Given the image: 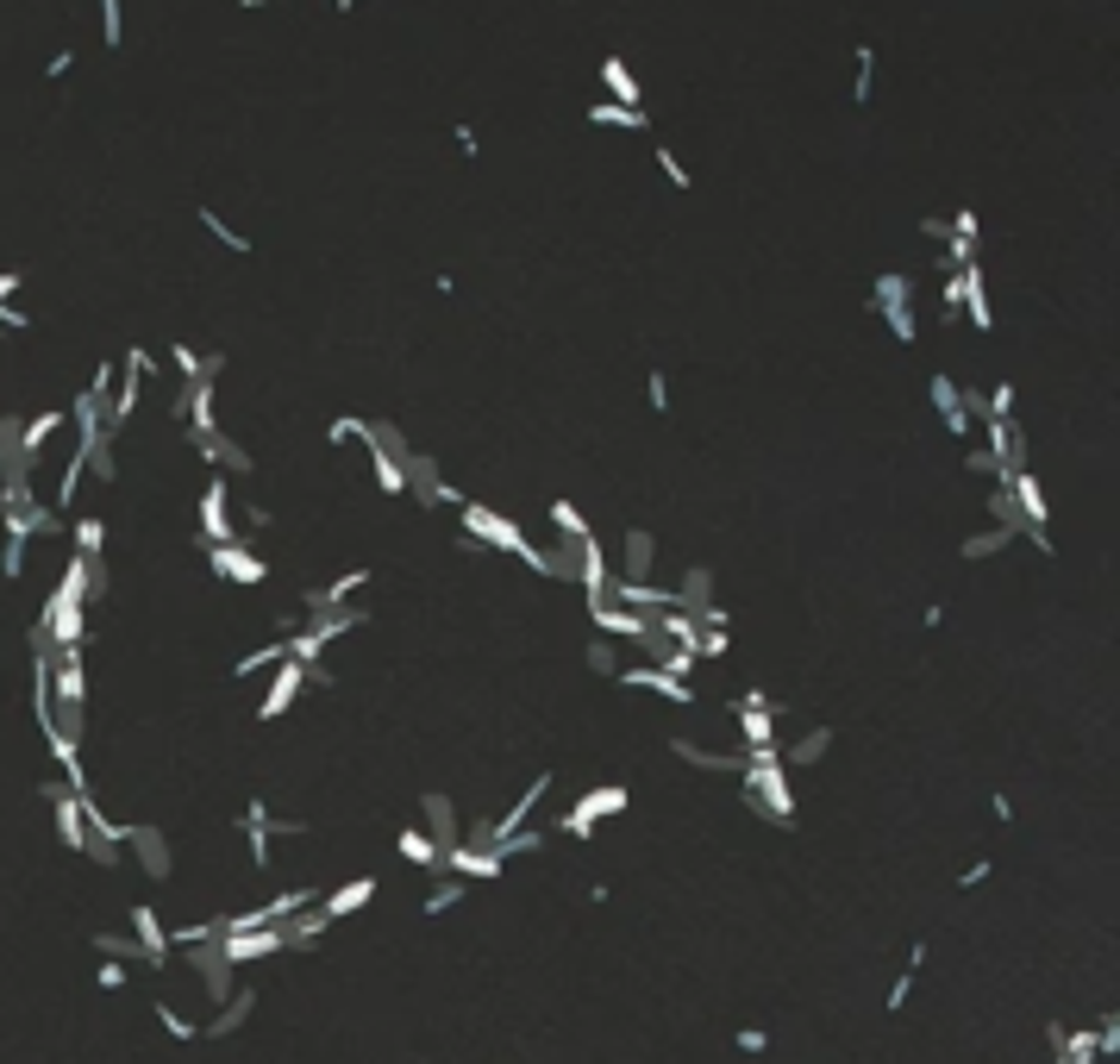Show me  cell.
I'll return each mask as SVG.
<instances>
[{
	"label": "cell",
	"mask_w": 1120,
	"mask_h": 1064,
	"mask_svg": "<svg viewBox=\"0 0 1120 1064\" xmlns=\"http://www.w3.org/2000/svg\"><path fill=\"white\" fill-rule=\"evenodd\" d=\"M457 514H464V539H482V552L495 545V552H507V558H520L532 577H564V570H557V558H551V552H539V545H532V539H526V532L507 520V514H495V507H482V502H464Z\"/></svg>",
	"instance_id": "obj_1"
},
{
	"label": "cell",
	"mask_w": 1120,
	"mask_h": 1064,
	"mask_svg": "<svg viewBox=\"0 0 1120 1064\" xmlns=\"http://www.w3.org/2000/svg\"><path fill=\"white\" fill-rule=\"evenodd\" d=\"M739 783H746V795L758 802V814H764V820H776V827H796V789H789V777H783L776 745H764V752H746Z\"/></svg>",
	"instance_id": "obj_2"
},
{
	"label": "cell",
	"mask_w": 1120,
	"mask_h": 1064,
	"mask_svg": "<svg viewBox=\"0 0 1120 1064\" xmlns=\"http://www.w3.org/2000/svg\"><path fill=\"white\" fill-rule=\"evenodd\" d=\"M871 307L889 320V332H896L901 345H914L921 338V326H914V307H908V276H883L871 288Z\"/></svg>",
	"instance_id": "obj_3"
},
{
	"label": "cell",
	"mask_w": 1120,
	"mask_h": 1064,
	"mask_svg": "<svg viewBox=\"0 0 1120 1064\" xmlns=\"http://www.w3.org/2000/svg\"><path fill=\"white\" fill-rule=\"evenodd\" d=\"M200 539L207 545H232L238 539V520H232V482L213 477L207 482V495H200Z\"/></svg>",
	"instance_id": "obj_4"
},
{
	"label": "cell",
	"mask_w": 1120,
	"mask_h": 1064,
	"mask_svg": "<svg viewBox=\"0 0 1120 1064\" xmlns=\"http://www.w3.org/2000/svg\"><path fill=\"white\" fill-rule=\"evenodd\" d=\"M207 570H213L220 583H263V577H270L263 558H250L245 539H232V545H207Z\"/></svg>",
	"instance_id": "obj_5"
},
{
	"label": "cell",
	"mask_w": 1120,
	"mask_h": 1064,
	"mask_svg": "<svg viewBox=\"0 0 1120 1064\" xmlns=\"http://www.w3.org/2000/svg\"><path fill=\"white\" fill-rule=\"evenodd\" d=\"M439 870H451L457 883H489V877H501L507 864H501L495 845H451L445 858H439Z\"/></svg>",
	"instance_id": "obj_6"
},
{
	"label": "cell",
	"mask_w": 1120,
	"mask_h": 1064,
	"mask_svg": "<svg viewBox=\"0 0 1120 1064\" xmlns=\"http://www.w3.org/2000/svg\"><path fill=\"white\" fill-rule=\"evenodd\" d=\"M589 620H595L601 633H614V639H632V645H645V652H657V645H664V639L651 633V620H645V614L614 608V602H595V608H589Z\"/></svg>",
	"instance_id": "obj_7"
},
{
	"label": "cell",
	"mask_w": 1120,
	"mask_h": 1064,
	"mask_svg": "<svg viewBox=\"0 0 1120 1064\" xmlns=\"http://www.w3.org/2000/svg\"><path fill=\"white\" fill-rule=\"evenodd\" d=\"M620 683H626V689H651V695H664L670 708H696V689H689V683H676V677H664L657 664H626V670H620Z\"/></svg>",
	"instance_id": "obj_8"
},
{
	"label": "cell",
	"mask_w": 1120,
	"mask_h": 1064,
	"mask_svg": "<svg viewBox=\"0 0 1120 1064\" xmlns=\"http://www.w3.org/2000/svg\"><path fill=\"white\" fill-rule=\"evenodd\" d=\"M300 683H307V670H300V664H275L270 689H263V702H257V720H282V714L295 708Z\"/></svg>",
	"instance_id": "obj_9"
},
{
	"label": "cell",
	"mask_w": 1120,
	"mask_h": 1064,
	"mask_svg": "<svg viewBox=\"0 0 1120 1064\" xmlns=\"http://www.w3.org/2000/svg\"><path fill=\"white\" fill-rule=\"evenodd\" d=\"M132 939H138V952H145L150 970H163V964H170V933H163L157 908H132Z\"/></svg>",
	"instance_id": "obj_10"
},
{
	"label": "cell",
	"mask_w": 1120,
	"mask_h": 1064,
	"mask_svg": "<svg viewBox=\"0 0 1120 1064\" xmlns=\"http://www.w3.org/2000/svg\"><path fill=\"white\" fill-rule=\"evenodd\" d=\"M370 895H376V877H357V883H345V889H325V895H320V908H313V914H320L325 927H332V920H345V914H357L364 902H370Z\"/></svg>",
	"instance_id": "obj_11"
},
{
	"label": "cell",
	"mask_w": 1120,
	"mask_h": 1064,
	"mask_svg": "<svg viewBox=\"0 0 1120 1064\" xmlns=\"http://www.w3.org/2000/svg\"><path fill=\"white\" fill-rule=\"evenodd\" d=\"M125 845L138 852V870H145V877H170V845H163V833H150V827H125Z\"/></svg>",
	"instance_id": "obj_12"
},
{
	"label": "cell",
	"mask_w": 1120,
	"mask_h": 1064,
	"mask_svg": "<svg viewBox=\"0 0 1120 1064\" xmlns=\"http://www.w3.org/2000/svg\"><path fill=\"white\" fill-rule=\"evenodd\" d=\"M195 451L213 463V470H232V477H250V451L238 445V438H225V432H213V438H195Z\"/></svg>",
	"instance_id": "obj_13"
},
{
	"label": "cell",
	"mask_w": 1120,
	"mask_h": 1064,
	"mask_svg": "<svg viewBox=\"0 0 1120 1064\" xmlns=\"http://www.w3.org/2000/svg\"><path fill=\"white\" fill-rule=\"evenodd\" d=\"M670 752H676L682 764H696V770H721V777H739V770H746V758L714 752V745H696V739H670Z\"/></svg>",
	"instance_id": "obj_14"
},
{
	"label": "cell",
	"mask_w": 1120,
	"mask_h": 1064,
	"mask_svg": "<svg viewBox=\"0 0 1120 1064\" xmlns=\"http://www.w3.org/2000/svg\"><path fill=\"white\" fill-rule=\"evenodd\" d=\"M933 407H939V420H946V432H958V438H971V413H964V395H958V382L951 376H933Z\"/></svg>",
	"instance_id": "obj_15"
},
{
	"label": "cell",
	"mask_w": 1120,
	"mask_h": 1064,
	"mask_svg": "<svg viewBox=\"0 0 1120 1064\" xmlns=\"http://www.w3.org/2000/svg\"><path fill=\"white\" fill-rule=\"evenodd\" d=\"M370 583V570H345L339 583H325V589H307V614H332V608H345L357 589Z\"/></svg>",
	"instance_id": "obj_16"
},
{
	"label": "cell",
	"mask_w": 1120,
	"mask_h": 1064,
	"mask_svg": "<svg viewBox=\"0 0 1120 1064\" xmlns=\"http://www.w3.org/2000/svg\"><path fill=\"white\" fill-rule=\"evenodd\" d=\"M620 552H626V558H620V564H626V583H651V564H657L651 552H657V539H651L645 527H632Z\"/></svg>",
	"instance_id": "obj_17"
},
{
	"label": "cell",
	"mask_w": 1120,
	"mask_h": 1064,
	"mask_svg": "<svg viewBox=\"0 0 1120 1064\" xmlns=\"http://www.w3.org/2000/svg\"><path fill=\"white\" fill-rule=\"evenodd\" d=\"M70 545L82 564H100V545H107V527H100L95 514H75L70 520Z\"/></svg>",
	"instance_id": "obj_18"
},
{
	"label": "cell",
	"mask_w": 1120,
	"mask_h": 1064,
	"mask_svg": "<svg viewBox=\"0 0 1120 1064\" xmlns=\"http://www.w3.org/2000/svg\"><path fill=\"white\" fill-rule=\"evenodd\" d=\"M250 1009H257V989H238V995H225V1009L213 1014V1020H207V1034H213V1039H225L232 1027H245V1020H250Z\"/></svg>",
	"instance_id": "obj_19"
},
{
	"label": "cell",
	"mask_w": 1120,
	"mask_h": 1064,
	"mask_svg": "<svg viewBox=\"0 0 1120 1064\" xmlns=\"http://www.w3.org/2000/svg\"><path fill=\"white\" fill-rule=\"evenodd\" d=\"M601 82H607L614 107H645V95H639V82H632V70H626L620 57H607V63H601Z\"/></svg>",
	"instance_id": "obj_20"
},
{
	"label": "cell",
	"mask_w": 1120,
	"mask_h": 1064,
	"mask_svg": "<svg viewBox=\"0 0 1120 1064\" xmlns=\"http://www.w3.org/2000/svg\"><path fill=\"white\" fill-rule=\"evenodd\" d=\"M275 664H288V645H282V639L257 645V652H245V658L232 664V683H245V677H263V670H275Z\"/></svg>",
	"instance_id": "obj_21"
},
{
	"label": "cell",
	"mask_w": 1120,
	"mask_h": 1064,
	"mask_svg": "<svg viewBox=\"0 0 1120 1064\" xmlns=\"http://www.w3.org/2000/svg\"><path fill=\"white\" fill-rule=\"evenodd\" d=\"M395 852L407 864H414V870H432V877H439V858H445V852H439V845H432V839L420 833V827H407V833L395 839Z\"/></svg>",
	"instance_id": "obj_22"
},
{
	"label": "cell",
	"mask_w": 1120,
	"mask_h": 1064,
	"mask_svg": "<svg viewBox=\"0 0 1120 1064\" xmlns=\"http://www.w3.org/2000/svg\"><path fill=\"white\" fill-rule=\"evenodd\" d=\"M632 795H626L620 783H607V789H589V795H576V814L582 820H607V814H620Z\"/></svg>",
	"instance_id": "obj_23"
},
{
	"label": "cell",
	"mask_w": 1120,
	"mask_h": 1064,
	"mask_svg": "<svg viewBox=\"0 0 1120 1064\" xmlns=\"http://www.w3.org/2000/svg\"><path fill=\"white\" fill-rule=\"evenodd\" d=\"M589 120H595V126H620V132H651L645 107H614V101H595V107H589Z\"/></svg>",
	"instance_id": "obj_24"
},
{
	"label": "cell",
	"mask_w": 1120,
	"mask_h": 1064,
	"mask_svg": "<svg viewBox=\"0 0 1120 1064\" xmlns=\"http://www.w3.org/2000/svg\"><path fill=\"white\" fill-rule=\"evenodd\" d=\"M821 752H833V727H814V733H801L789 752H776L783 764H821Z\"/></svg>",
	"instance_id": "obj_25"
},
{
	"label": "cell",
	"mask_w": 1120,
	"mask_h": 1064,
	"mask_svg": "<svg viewBox=\"0 0 1120 1064\" xmlns=\"http://www.w3.org/2000/svg\"><path fill=\"white\" fill-rule=\"evenodd\" d=\"M370 426H376V420H357V413H339V420L325 426V445H332V451H339V445H364V451H370Z\"/></svg>",
	"instance_id": "obj_26"
},
{
	"label": "cell",
	"mask_w": 1120,
	"mask_h": 1064,
	"mask_svg": "<svg viewBox=\"0 0 1120 1064\" xmlns=\"http://www.w3.org/2000/svg\"><path fill=\"white\" fill-rule=\"evenodd\" d=\"M1014 539H1021V532H1008V527H989V532H971V539H964V558L971 564H983V558H996L1001 545H1014Z\"/></svg>",
	"instance_id": "obj_27"
},
{
	"label": "cell",
	"mask_w": 1120,
	"mask_h": 1064,
	"mask_svg": "<svg viewBox=\"0 0 1120 1064\" xmlns=\"http://www.w3.org/2000/svg\"><path fill=\"white\" fill-rule=\"evenodd\" d=\"M551 527L564 532L570 545H576V539H589V532H595V527H589V514H582V507H576V502H551Z\"/></svg>",
	"instance_id": "obj_28"
},
{
	"label": "cell",
	"mask_w": 1120,
	"mask_h": 1064,
	"mask_svg": "<svg viewBox=\"0 0 1120 1064\" xmlns=\"http://www.w3.org/2000/svg\"><path fill=\"white\" fill-rule=\"evenodd\" d=\"M370 477H376V488L382 495H407V477H401V457H382L370 445Z\"/></svg>",
	"instance_id": "obj_29"
},
{
	"label": "cell",
	"mask_w": 1120,
	"mask_h": 1064,
	"mask_svg": "<svg viewBox=\"0 0 1120 1064\" xmlns=\"http://www.w3.org/2000/svg\"><path fill=\"white\" fill-rule=\"evenodd\" d=\"M200 226L213 232V238H220L225 251H238V257H250V251H257V245H250L245 232H232V226H225V220H220V213H213V207H200Z\"/></svg>",
	"instance_id": "obj_30"
},
{
	"label": "cell",
	"mask_w": 1120,
	"mask_h": 1064,
	"mask_svg": "<svg viewBox=\"0 0 1120 1064\" xmlns=\"http://www.w3.org/2000/svg\"><path fill=\"white\" fill-rule=\"evenodd\" d=\"M157 1027H163V1034H170V1039H182V1046H188V1039L200 1034L195 1020H188V1014H175L170 1002H157Z\"/></svg>",
	"instance_id": "obj_31"
},
{
	"label": "cell",
	"mask_w": 1120,
	"mask_h": 1064,
	"mask_svg": "<svg viewBox=\"0 0 1120 1064\" xmlns=\"http://www.w3.org/2000/svg\"><path fill=\"white\" fill-rule=\"evenodd\" d=\"M464 889H470V883H457V877H451V883H439L432 895H426L420 908H426V914H451L457 902H464Z\"/></svg>",
	"instance_id": "obj_32"
},
{
	"label": "cell",
	"mask_w": 1120,
	"mask_h": 1064,
	"mask_svg": "<svg viewBox=\"0 0 1120 1064\" xmlns=\"http://www.w3.org/2000/svg\"><path fill=\"white\" fill-rule=\"evenodd\" d=\"M871 88H876V51L864 45V51H858V76H851V95H858V101H871Z\"/></svg>",
	"instance_id": "obj_33"
},
{
	"label": "cell",
	"mask_w": 1120,
	"mask_h": 1064,
	"mask_svg": "<svg viewBox=\"0 0 1120 1064\" xmlns=\"http://www.w3.org/2000/svg\"><path fill=\"white\" fill-rule=\"evenodd\" d=\"M100 38H107V45H120V38H125V13H120V0H100Z\"/></svg>",
	"instance_id": "obj_34"
},
{
	"label": "cell",
	"mask_w": 1120,
	"mask_h": 1064,
	"mask_svg": "<svg viewBox=\"0 0 1120 1064\" xmlns=\"http://www.w3.org/2000/svg\"><path fill=\"white\" fill-rule=\"evenodd\" d=\"M589 670H601V677H620V652H614L607 639H595V645H589Z\"/></svg>",
	"instance_id": "obj_35"
},
{
	"label": "cell",
	"mask_w": 1120,
	"mask_h": 1064,
	"mask_svg": "<svg viewBox=\"0 0 1120 1064\" xmlns=\"http://www.w3.org/2000/svg\"><path fill=\"white\" fill-rule=\"evenodd\" d=\"M645 401H651V413H670V376H664V370L645 376Z\"/></svg>",
	"instance_id": "obj_36"
},
{
	"label": "cell",
	"mask_w": 1120,
	"mask_h": 1064,
	"mask_svg": "<svg viewBox=\"0 0 1120 1064\" xmlns=\"http://www.w3.org/2000/svg\"><path fill=\"white\" fill-rule=\"evenodd\" d=\"M657 170L670 176V188H689V163H682V157H676L670 145H657Z\"/></svg>",
	"instance_id": "obj_37"
},
{
	"label": "cell",
	"mask_w": 1120,
	"mask_h": 1064,
	"mask_svg": "<svg viewBox=\"0 0 1120 1064\" xmlns=\"http://www.w3.org/2000/svg\"><path fill=\"white\" fill-rule=\"evenodd\" d=\"M95 945H100V952H113V958H145V952H138V939H125V933H100Z\"/></svg>",
	"instance_id": "obj_38"
},
{
	"label": "cell",
	"mask_w": 1120,
	"mask_h": 1064,
	"mask_svg": "<svg viewBox=\"0 0 1120 1064\" xmlns=\"http://www.w3.org/2000/svg\"><path fill=\"white\" fill-rule=\"evenodd\" d=\"M964 470H971V477H1001V463L983 451V445H971V451H964Z\"/></svg>",
	"instance_id": "obj_39"
},
{
	"label": "cell",
	"mask_w": 1120,
	"mask_h": 1064,
	"mask_svg": "<svg viewBox=\"0 0 1120 1064\" xmlns=\"http://www.w3.org/2000/svg\"><path fill=\"white\" fill-rule=\"evenodd\" d=\"M95 983H100V989H125V983H132V970H125L120 958H107V964L95 970Z\"/></svg>",
	"instance_id": "obj_40"
},
{
	"label": "cell",
	"mask_w": 1120,
	"mask_h": 1064,
	"mask_svg": "<svg viewBox=\"0 0 1120 1064\" xmlns=\"http://www.w3.org/2000/svg\"><path fill=\"white\" fill-rule=\"evenodd\" d=\"M733 1046L758 1059V1052H771V1034H764V1027H739V1039H733Z\"/></svg>",
	"instance_id": "obj_41"
},
{
	"label": "cell",
	"mask_w": 1120,
	"mask_h": 1064,
	"mask_svg": "<svg viewBox=\"0 0 1120 1064\" xmlns=\"http://www.w3.org/2000/svg\"><path fill=\"white\" fill-rule=\"evenodd\" d=\"M908 995H914V970H901L896 983H889V1014H901V1009H908Z\"/></svg>",
	"instance_id": "obj_42"
},
{
	"label": "cell",
	"mask_w": 1120,
	"mask_h": 1064,
	"mask_svg": "<svg viewBox=\"0 0 1120 1064\" xmlns=\"http://www.w3.org/2000/svg\"><path fill=\"white\" fill-rule=\"evenodd\" d=\"M989 870H996V864H989V858L964 864V877H958V889H976V883H989Z\"/></svg>",
	"instance_id": "obj_43"
},
{
	"label": "cell",
	"mask_w": 1120,
	"mask_h": 1064,
	"mask_svg": "<svg viewBox=\"0 0 1120 1064\" xmlns=\"http://www.w3.org/2000/svg\"><path fill=\"white\" fill-rule=\"evenodd\" d=\"M70 70H75V51H57V57L45 63V76H50V82H57V76H70Z\"/></svg>",
	"instance_id": "obj_44"
},
{
	"label": "cell",
	"mask_w": 1120,
	"mask_h": 1064,
	"mask_svg": "<svg viewBox=\"0 0 1120 1064\" xmlns=\"http://www.w3.org/2000/svg\"><path fill=\"white\" fill-rule=\"evenodd\" d=\"M457 151H464V157H476V151H482V138H476V126H457Z\"/></svg>",
	"instance_id": "obj_45"
},
{
	"label": "cell",
	"mask_w": 1120,
	"mask_h": 1064,
	"mask_svg": "<svg viewBox=\"0 0 1120 1064\" xmlns=\"http://www.w3.org/2000/svg\"><path fill=\"white\" fill-rule=\"evenodd\" d=\"M245 527H270V507H263V502H245Z\"/></svg>",
	"instance_id": "obj_46"
},
{
	"label": "cell",
	"mask_w": 1120,
	"mask_h": 1064,
	"mask_svg": "<svg viewBox=\"0 0 1120 1064\" xmlns=\"http://www.w3.org/2000/svg\"><path fill=\"white\" fill-rule=\"evenodd\" d=\"M1051 1064H1064V1059H1051Z\"/></svg>",
	"instance_id": "obj_47"
}]
</instances>
